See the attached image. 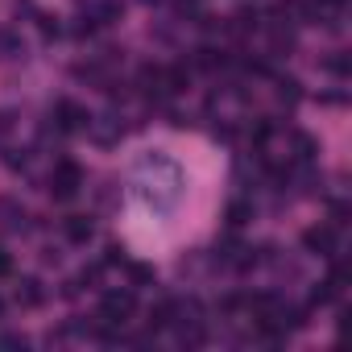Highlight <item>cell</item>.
Wrapping results in <instances>:
<instances>
[{
	"label": "cell",
	"instance_id": "33",
	"mask_svg": "<svg viewBox=\"0 0 352 352\" xmlns=\"http://www.w3.org/2000/svg\"><path fill=\"white\" fill-rule=\"evenodd\" d=\"M0 315H5V298H0Z\"/></svg>",
	"mask_w": 352,
	"mask_h": 352
},
{
	"label": "cell",
	"instance_id": "24",
	"mask_svg": "<svg viewBox=\"0 0 352 352\" xmlns=\"http://www.w3.org/2000/svg\"><path fill=\"white\" fill-rule=\"evenodd\" d=\"M129 282L133 286H153V265H129Z\"/></svg>",
	"mask_w": 352,
	"mask_h": 352
},
{
	"label": "cell",
	"instance_id": "30",
	"mask_svg": "<svg viewBox=\"0 0 352 352\" xmlns=\"http://www.w3.org/2000/svg\"><path fill=\"white\" fill-rule=\"evenodd\" d=\"M9 270H13V257H9V253H5V249H0V278H5V274H9Z\"/></svg>",
	"mask_w": 352,
	"mask_h": 352
},
{
	"label": "cell",
	"instance_id": "10",
	"mask_svg": "<svg viewBox=\"0 0 352 352\" xmlns=\"http://www.w3.org/2000/svg\"><path fill=\"white\" fill-rule=\"evenodd\" d=\"M63 232H67L71 245H87V241L96 236V224H91L87 216H67V220H63Z\"/></svg>",
	"mask_w": 352,
	"mask_h": 352
},
{
	"label": "cell",
	"instance_id": "22",
	"mask_svg": "<svg viewBox=\"0 0 352 352\" xmlns=\"http://www.w3.org/2000/svg\"><path fill=\"white\" fill-rule=\"evenodd\" d=\"M278 100H282L286 108H294V104L302 100V91H298V79H278Z\"/></svg>",
	"mask_w": 352,
	"mask_h": 352
},
{
	"label": "cell",
	"instance_id": "2",
	"mask_svg": "<svg viewBox=\"0 0 352 352\" xmlns=\"http://www.w3.org/2000/svg\"><path fill=\"white\" fill-rule=\"evenodd\" d=\"M79 191H83V170H79L71 157L54 162V170H50V195H54L58 204H67V199H75Z\"/></svg>",
	"mask_w": 352,
	"mask_h": 352
},
{
	"label": "cell",
	"instance_id": "13",
	"mask_svg": "<svg viewBox=\"0 0 352 352\" xmlns=\"http://www.w3.org/2000/svg\"><path fill=\"white\" fill-rule=\"evenodd\" d=\"M290 145H294V157H298L302 166H311L315 153H319V141H315L311 133H290Z\"/></svg>",
	"mask_w": 352,
	"mask_h": 352
},
{
	"label": "cell",
	"instance_id": "5",
	"mask_svg": "<svg viewBox=\"0 0 352 352\" xmlns=\"http://www.w3.org/2000/svg\"><path fill=\"white\" fill-rule=\"evenodd\" d=\"M302 249L315 253V257H336V253H340V245H336V228H327V224H311V228L302 232Z\"/></svg>",
	"mask_w": 352,
	"mask_h": 352
},
{
	"label": "cell",
	"instance_id": "1",
	"mask_svg": "<svg viewBox=\"0 0 352 352\" xmlns=\"http://www.w3.org/2000/svg\"><path fill=\"white\" fill-rule=\"evenodd\" d=\"M133 191L141 204H149L153 212H174V204L183 199V170L174 166L166 153H145L137 162V179Z\"/></svg>",
	"mask_w": 352,
	"mask_h": 352
},
{
	"label": "cell",
	"instance_id": "26",
	"mask_svg": "<svg viewBox=\"0 0 352 352\" xmlns=\"http://www.w3.org/2000/svg\"><path fill=\"white\" fill-rule=\"evenodd\" d=\"M13 124H17V112H13V108H0V137L13 133Z\"/></svg>",
	"mask_w": 352,
	"mask_h": 352
},
{
	"label": "cell",
	"instance_id": "15",
	"mask_svg": "<svg viewBox=\"0 0 352 352\" xmlns=\"http://www.w3.org/2000/svg\"><path fill=\"white\" fill-rule=\"evenodd\" d=\"M0 216H5V228L9 232H21L25 228V208H17L13 199H0Z\"/></svg>",
	"mask_w": 352,
	"mask_h": 352
},
{
	"label": "cell",
	"instance_id": "31",
	"mask_svg": "<svg viewBox=\"0 0 352 352\" xmlns=\"http://www.w3.org/2000/svg\"><path fill=\"white\" fill-rule=\"evenodd\" d=\"M336 224H348V204H336Z\"/></svg>",
	"mask_w": 352,
	"mask_h": 352
},
{
	"label": "cell",
	"instance_id": "12",
	"mask_svg": "<svg viewBox=\"0 0 352 352\" xmlns=\"http://www.w3.org/2000/svg\"><path fill=\"white\" fill-rule=\"evenodd\" d=\"M174 315H179V302H174V298H162V302L149 311V331H162V327H170V323H174Z\"/></svg>",
	"mask_w": 352,
	"mask_h": 352
},
{
	"label": "cell",
	"instance_id": "6",
	"mask_svg": "<svg viewBox=\"0 0 352 352\" xmlns=\"http://www.w3.org/2000/svg\"><path fill=\"white\" fill-rule=\"evenodd\" d=\"M83 9L96 25H116L124 17V0H83Z\"/></svg>",
	"mask_w": 352,
	"mask_h": 352
},
{
	"label": "cell",
	"instance_id": "14",
	"mask_svg": "<svg viewBox=\"0 0 352 352\" xmlns=\"http://www.w3.org/2000/svg\"><path fill=\"white\" fill-rule=\"evenodd\" d=\"M0 58H25V42L13 30H0Z\"/></svg>",
	"mask_w": 352,
	"mask_h": 352
},
{
	"label": "cell",
	"instance_id": "18",
	"mask_svg": "<svg viewBox=\"0 0 352 352\" xmlns=\"http://www.w3.org/2000/svg\"><path fill=\"white\" fill-rule=\"evenodd\" d=\"M270 50H274V54H286V50H294V34H290L286 25H274V30H270Z\"/></svg>",
	"mask_w": 352,
	"mask_h": 352
},
{
	"label": "cell",
	"instance_id": "25",
	"mask_svg": "<svg viewBox=\"0 0 352 352\" xmlns=\"http://www.w3.org/2000/svg\"><path fill=\"white\" fill-rule=\"evenodd\" d=\"M0 348H17V352H25V348H30V336L9 331V336H0Z\"/></svg>",
	"mask_w": 352,
	"mask_h": 352
},
{
	"label": "cell",
	"instance_id": "3",
	"mask_svg": "<svg viewBox=\"0 0 352 352\" xmlns=\"http://www.w3.org/2000/svg\"><path fill=\"white\" fill-rule=\"evenodd\" d=\"M137 311V294L133 290H104V298H100V323H108V327H124V319Z\"/></svg>",
	"mask_w": 352,
	"mask_h": 352
},
{
	"label": "cell",
	"instance_id": "19",
	"mask_svg": "<svg viewBox=\"0 0 352 352\" xmlns=\"http://www.w3.org/2000/svg\"><path fill=\"white\" fill-rule=\"evenodd\" d=\"M323 71H327V75H336V79H348V75H352V63H348V54H344V50H336L331 58H323Z\"/></svg>",
	"mask_w": 352,
	"mask_h": 352
},
{
	"label": "cell",
	"instance_id": "7",
	"mask_svg": "<svg viewBox=\"0 0 352 352\" xmlns=\"http://www.w3.org/2000/svg\"><path fill=\"white\" fill-rule=\"evenodd\" d=\"M87 133H91V141H96V145H112V141H120L124 124H120L116 116H91Z\"/></svg>",
	"mask_w": 352,
	"mask_h": 352
},
{
	"label": "cell",
	"instance_id": "17",
	"mask_svg": "<svg viewBox=\"0 0 352 352\" xmlns=\"http://www.w3.org/2000/svg\"><path fill=\"white\" fill-rule=\"evenodd\" d=\"M228 30H232V34H241V38H245V34H253V30H257V13H253V9H241L236 17H228Z\"/></svg>",
	"mask_w": 352,
	"mask_h": 352
},
{
	"label": "cell",
	"instance_id": "29",
	"mask_svg": "<svg viewBox=\"0 0 352 352\" xmlns=\"http://www.w3.org/2000/svg\"><path fill=\"white\" fill-rule=\"evenodd\" d=\"M13 13H17V17H30V13H34V0H13Z\"/></svg>",
	"mask_w": 352,
	"mask_h": 352
},
{
	"label": "cell",
	"instance_id": "27",
	"mask_svg": "<svg viewBox=\"0 0 352 352\" xmlns=\"http://www.w3.org/2000/svg\"><path fill=\"white\" fill-rule=\"evenodd\" d=\"M104 265H124V249L120 245H108L104 249Z\"/></svg>",
	"mask_w": 352,
	"mask_h": 352
},
{
	"label": "cell",
	"instance_id": "32",
	"mask_svg": "<svg viewBox=\"0 0 352 352\" xmlns=\"http://www.w3.org/2000/svg\"><path fill=\"white\" fill-rule=\"evenodd\" d=\"M141 5H162V0H141Z\"/></svg>",
	"mask_w": 352,
	"mask_h": 352
},
{
	"label": "cell",
	"instance_id": "20",
	"mask_svg": "<svg viewBox=\"0 0 352 352\" xmlns=\"http://www.w3.org/2000/svg\"><path fill=\"white\" fill-rule=\"evenodd\" d=\"M249 220H253V204H245V199L228 204V224H232V228H245Z\"/></svg>",
	"mask_w": 352,
	"mask_h": 352
},
{
	"label": "cell",
	"instance_id": "23",
	"mask_svg": "<svg viewBox=\"0 0 352 352\" xmlns=\"http://www.w3.org/2000/svg\"><path fill=\"white\" fill-rule=\"evenodd\" d=\"M38 30H42V38H46V42H54V38L63 34L58 17H50V13H38Z\"/></svg>",
	"mask_w": 352,
	"mask_h": 352
},
{
	"label": "cell",
	"instance_id": "28",
	"mask_svg": "<svg viewBox=\"0 0 352 352\" xmlns=\"http://www.w3.org/2000/svg\"><path fill=\"white\" fill-rule=\"evenodd\" d=\"M100 282V265H87L83 274H79V286H96Z\"/></svg>",
	"mask_w": 352,
	"mask_h": 352
},
{
	"label": "cell",
	"instance_id": "9",
	"mask_svg": "<svg viewBox=\"0 0 352 352\" xmlns=\"http://www.w3.org/2000/svg\"><path fill=\"white\" fill-rule=\"evenodd\" d=\"M13 298H17V307H30V311H34V307H42V302H46V290H42V282H38V278H21V282H17V290H13Z\"/></svg>",
	"mask_w": 352,
	"mask_h": 352
},
{
	"label": "cell",
	"instance_id": "11",
	"mask_svg": "<svg viewBox=\"0 0 352 352\" xmlns=\"http://www.w3.org/2000/svg\"><path fill=\"white\" fill-rule=\"evenodd\" d=\"M187 87H191V67H187V63L166 67V91H170V96H183Z\"/></svg>",
	"mask_w": 352,
	"mask_h": 352
},
{
	"label": "cell",
	"instance_id": "4",
	"mask_svg": "<svg viewBox=\"0 0 352 352\" xmlns=\"http://www.w3.org/2000/svg\"><path fill=\"white\" fill-rule=\"evenodd\" d=\"M54 120H58V133H87L91 112L79 108L75 100H58V104H54Z\"/></svg>",
	"mask_w": 352,
	"mask_h": 352
},
{
	"label": "cell",
	"instance_id": "21",
	"mask_svg": "<svg viewBox=\"0 0 352 352\" xmlns=\"http://www.w3.org/2000/svg\"><path fill=\"white\" fill-rule=\"evenodd\" d=\"M195 67H204V71H220V67H224V54H216L212 46H199V50H195Z\"/></svg>",
	"mask_w": 352,
	"mask_h": 352
},
{
	"label": "cell",
	"instance_id": "16",
	"mask_svg": "<svg viewBox=\"0 0 352 352\" xmlns=\"http://www.w3.org/2000/svg\"><path fill=\"white\" fill-rule=\"evenodd\" d=\"M340 290H344V286H336L331 278H327V282H319V286L311 290V307H327V302H336V298H340Z\"/></svg>",
	"mask_w": 352,
	"mask_h": 352
},
{
	"label": "cell",
	"instance_id": "8",
	"mask_svg": "<svg viewBox=\"0 0 352 352\" xmlns=\"http://www.w3.org/2000/svg\"><path fill=\"white\" fill-rule=\"evenodd\" d=\"M137 83H141V91L145 96H153V100H162V96H170L166 91V67H141V75H137Z\"/></svg>",
	"mask_w": 352,
	"mask_h": 352
}]
</instances>
